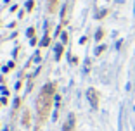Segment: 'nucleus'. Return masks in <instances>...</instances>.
<instances>
[{
    "instance_id": "obj_4",
    "label": "nucleus",
    "mask_w": 135,
    "mask_h": 131,
    "mask_svg": "<svg viewBox=\"0 0 135 131\" xmlns=\"http://www.w3.org/2000/svg\"><path fill=\"white\" fill-rule=\"evenodd\" d=\"M57 3H59V0H49V12H56Z\"/></svg>"
},
{
    "instance_id": "obj_1",
    "label": "nucleus",
    "mask_w": 135,
    "mask_h": 131,
    "mask_svg": "<svg viewBox=\"0 0 135 131\" xmlns=\"http://www.w3.org/2000/svg\"><path fill=\"white\" fill-rule=\"evenodd\" d=\"M56 93V85L54 83H49L42 88L38 100H36V112H38V124H43L50 114V109H52V98Z\"/></svg>"
},
{
    "instance_id": "obj_2",
    "label": "nucleus",
    "mask_w": 135,
    "mask_h": 131,
    "mask_svg": "<svg viewBox=\"0 0 135 131\" xmlns=\"http://www.w3.org/2000/svg\"><path fill=\"white\" fill-rule=\"evenodd\" d=\"M87 97H88V100H90V103H92V107H94V109H97V107H99L97 92H95L94 88H88V90H87Z\"/></svg>"
},
{
    "instance_id": "obj_9",
    "label": "nucleus",
    "mask_w": 135,
    "mask_h": 131,
    "mask_svg": "<svg viewBox=\"0 0 135 131\" xmlns=\"http://www.w3.org/2000/svg\"><path fill=\"white\" fill-rule=\"evenodd\" d=\"M102 34H104L102 31H97V40H101V38H102Z\"/></svg>"
},
{
    "instance_id": "obj_3",
    "label": "nucleus",
    "mask_w": 135,
    "mask_h": 131,
    "mask_svg": "<svg viewBox=\"0 0 135 131\" xmlns=\"http://www.w3.org/2000/svg\"><path fill=\"white\" fill-rule=\"evenodd\" d=\"M73 128H74V116H73V114H69V117H68V123L64 124L63 131H71Z\"/></svg>"
},
{
    "instance_id": "obj_8",
    "label": "nucleus",
    "mask_w": 135,
    "mask_h": 131,
    "mask_svg": "<svg viewBox=\"0 0 135 131\" xmlns=\"http://www.w3.org/2000/svg\"><path fill=\"white\" fill-rule=\"evenodd\" d=\"M63 41H64V43L68 41V34H66V33H63Z\"/></svg>"
},
{
    "instance_id": "obj_5",
    "label": "nucleus",
    "mask_w": 135,
    "mask_h": 131,
    "mask_svg": "<svg viewBox=\"0 0 135 131\" xmlns=\"http://www.w3.org/2000/svg\"><path fill=\"white\" fill-rule=\"evenodd\" d=\"M23 124H24V126H30V112H28V110L24 112V117H23Z\"/></svg>"
},
{
    "instance_id": "obj_6",
    "label": "nucleus",
    "mask_w": 135,
    "mask_h": 131,
    "mask_svg": "<svg viewBox=\"0 0 135 131\" xmlns=\"http://www.w3.org/2000/svg\"><path fill=\"white\" fill-rule=\"evenodd\" d=\"M61 55H63V47H61V45H57V47H56V57H57V59H61Z\"/></svg>"
},
{
    "instance_id": "obj_7",
    "label": "nucleus",
    "mask_w": 135,
    "mask_h": 131,
    "mask_svg": "<svg viewBox=\"0 0 135 131\" xmlns=\"http://www.w3.org/2000/svg\"><path fill=\"white\" fill-rule=\"evenodd\" d=\"M33 7H35V2H33V0H28V2H26V9H28V10H31Z\"/></svg>"
}]
</instances>
